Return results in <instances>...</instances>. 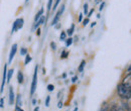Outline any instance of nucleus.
Wrapping results in <instances>:
<instances>
[{
    "label": "nucleus",
    "instance_id": "9",
    "mask_svg": "<svg viewBox=\"0 0 131 111\" xmlns=\"http://www.w3.org/2000/svg\"><path fill=\"white\" fill-rule=\"evenodd\" d=\"M43 22H45V18H43V17H40V18L34 23V25H33V29H36V28H37L40 24H42Z\"/></svg>",
    "mask_w": 131,
    "mask_h": 111
},
{
    "label": "nucleus",
    "instance_id": "22",
    "mask_svg": "<svg viewBox=\"0 0 131 111\" xmlns=\"http://www.w3.org/2000/svg\"><path fill=\"white\" fill-rule=\"evenodd\" d=\"M84 13H85L86 15L88 14V4H87V3L84 5Z\"/></svg>",
    "mask_w": 131,
    "mask_h": 111
},
{
    "label": "nucleus",
    "instance_id": "34",
    "mask_svg": "<svg viewBox=\"0 0 131 111\" xmlns=\"http://www.w3.org/2000/svg\"><path fill=\"white\" fill-rule=\"evenodd\" d=\"M36 34H37L38 36L40 35V29H39V28H37V31H36Z\"/></svg>",
    "mask_w": 131,
    "mask_h": 111
},
{
    "label": "nucleus",
    "instance_id": "28",
    "mask_svg": "<svg viewBox=\"0 0 131 111\" xmlns=\"http://www.w3.org/2000/svg\"><path fill=\"white\" fill-rule=\"evenodd\" d=\"M60 1H61V0H56V2H54V5H53V10H54V9L58 7V5H59Z\"/></svg>",
    "mask_w": 131,
    "mask_h": 111
},
{
    "label": "nucleus",
    "instance_id": "41",
    "mask_svg": "<svg viewBox=\"0 0 131 111\" xmlns=\"http://www.w3.org/2000/svg\"><path fill=\"white\" fill-rule=\"evenodd\" d=\"M25 2H28V0H25Z\"/></svg>",
    "mask_w": 131,
    "mask_h": 111
},
{
    "label": "nucleus",
    "instance_id": "11",
    "mask_svg": "<svg viewBox=\"0 0 131 111\" xmlns=\"http://www.w3.org/2000/svg\"><path fill=\"white\" fill-rule=\"evenodd\" d=\"M42 13H43V8H41L37 13H36V15H35V17H34V22H36L40 17H41V15H42Z\"/></svg>",
    "mask_w": 131,
    "mask_h": 111
},
{
    "label": "nucleus",
    "instance_id": "33",
    "mask_svg": "<svg viewBox=\"0 0 131 111\" xmlns=\"http://www.w3.org/2000/svg\"><path fill=\"white\" fill-rule=\"evenodd\" d=\"M100 111H108V106H105L104 108H102Z\"/></svg>",
    "mask_w": 131,
    "mask_h": 111
},
{
    "label": "nucleus",
    "instance_id": "4",
    "mask_svg": "<svg viewBox=\"0 0 131 111\" xmlns=\"http://www.w3.org/2000/svg\"><path fill=\"white\" fill-rule=\"evenodd\" d=\"M65 11V5H62V8H61V10L56 14L54 16V18H53V20H52V23H51V25H56L57 23H58V21H59V19H60V16L61 14H63V12Z\"/></svg>",
    "mask_w": 131,
    "mask_h": 111
},
{
    "label": "nucleus",
    "instance_id": "24",
    "mask_svg": "<svg viewBox=\"0 0 131 111\" xmlns=\"http://www.w3.org/2000/svg\"><path fill=\"white\" fill-rule=\"evenodd\" d=\"M49 100H50V97H49V96H47V99H46V106H47V107L49 106Z\"/></svg>",
    "mask_w": 131,
    "mask_h": 111
},
{
    "label": "nucleus",
    "instance_id": "15",
    "mask_svg": "<svg viewBox=\"0 0 131 111\" xmlns=\"http://www.w3.org/2000/svg\"><path fill=\"white\" fill-rule=\"evenodd\" d=\"M85 66H86V61H82L81 64H80V66H79V68H78V71H79V72H83Z\"/></svg>",
    "mask_w": 131,
    "mask_h": 111
},
{
    "label": "nucleus",
    "instance_id": "6",
    "mask_svg": "<svg viewBox=\"0 0 131 111\" xmlns=\"http://www.w3.org/2000/svg\"><path fill=\"white\" fill-rule=\"evenodd\" d=\"M6 74H7V65L4 66V71H3V79H2V83H1V89H0V93L3 92L4 90V85H5V81H6Z\"/></svg>",
    "mask_w": 131,
    "mask_h": 111
},
{
    "label": "nucleus",
    "instance_id": "13",
    "mask_svg": "<svg viewBox=\"0 0 131 111\" xmlns=\"http://www.w3.org/2000/svg\"><path fill=\"white\" fill-rule=\"evenodd\" d=\"M74 31H75V25L72 24V25H71V28H69L66 33H67V35H70V36H71V35L74 33Z\"/></svg>",
    "mask_w": 131,
    "mask_h": 111
},
{
    "label": "nucleus",
    "instance_id": "32",
    "mask_svg": "<svg viewBox=\"0 0 131 111\" xmlns=\"http://www.w3.org/2000/svg\"><path fill=\"white\" fill-rule=\"evenodd\" d=\"M104 5H105V3L103 2V3L100 5V8H99V10H102V9H103V7H104Z\"/></svg>",
    "mask_w": 131,
    "mask_h": 111
},
{
    "label": "nucleus",
    "instance_id": "7",
    "mask_svg": "<svg viewBox=\"0 0 131 111\" xmlns=\"http://www.w3.org/2000/svg\"><path fill=\"white\" fill-rule=\"evenodd\" d=\"M15 100V96H14V92H13V89L12 87L9 88V104L10 105H13V102Z\"/></svg>",
    "mask_w": 131,
    "mask_h": 111
},
{
    "label": "nucleus",
    "instance_id": "14",
    "mask_svg": "<svg viewBox=\"0 0 131 111\" xmlns=\"http://www.w3.org/2000/svg\"><path fill=\"white\" fill-rule=\"evenodd\" d=\"M16 105L18 107L22 106V100H21V95H17L16 97Z\"/></svg>",
    "mask_w": 131,
    "mask_h": 111
},
{
    "label": "nucleus",
    "instance_id": "5",
    "mask_svg": "<svg viewBox=\"0 0 131 111\" xmlns=\"http://www.w3.org/2000/svg\"><path fill=\"white\" fill-rule=\"evenodd\" d=\"M16 51H17V44H14V45L12 46V48H11L10 54H9V59H8V63L9 64L12 62V60H13L15 54H16Z\"/></svg>",
    "mask_w": 131,
    "mask_h": 111
},
{
    "label": "nucleus",
    "instance_id": "25",
    "mask_svg": "<svg viewBox=\"0 0 131 111\" xmlns=\"http://www.w3.org/2000/svg\"><path fill=\"white\" fill-rule=\"evenodd\" d=\"M50 47H51V48L54 51L56 48H57V45H56V43H53V42H51L50 43Z\"/></svg>",
    "mask_w": 131,
    "mask_h": 111
},
{
    "label": "nucleus",
    "instance_id": "20",
    "mask_svg": "<svg viewBox=\"0 0 131 111\" xmlns=\"http://www.w3.org/2000/svg\"><path fill=\"white\" fill-rule=\"evenodd\" d=\"M26 54H27V51H26V48H21V51H20V55H21V56H25Z\"/></svg>",
    "mask_w": 131,
    "mask_h": 111
},
{
    "label": "nucleus",
    "instance_id": "19",
    "mask_svg": "<svg viewBox=\"0 0 131 111\" xmlns=\"http://www.w3.org/2000/svg\"><path fill=\"white\" fill-rule=\"evenodd\" d=\"M68 55H69V53L67 51H63L62 52V55H61V59H66L68 57Z\"/></svg>",
    "mask_w": 131,
    "mask_h": 111
},
{
    "label": "nucleus",
    "instance_id": "17",
    "mask_svg": "<svg viewBox=\"0 0 131 111\" xmlns=\"http://www.w3.org/2000/svg\"><path fill=\"white\" fill-rule=\"evenodd\" d=\"M72 44H73V38H72V37L66 39V46H67V47H70Z\"/></svg>",
    "mask_w": 131,
    "mask_h": 111
},
{
    "label": "nucleus",
    "instance_id": "23",
    "mask_svg": "<svg viewBox=\"0 0 131 111\" xmlns=\"http://www.w3.org/2000/svg\"><path fill=\"white\" fill-rule=\"evenodd\" d=\"M109 111H121L120 110V109H119V108H118V107H117V106H112V107H111V108H110V110Z\"/></svg>",
    "mask_w": 131,
    "mask_h": 111
},
{
    "label": "nucleus",
    "instance_id": "29",
    "mask_svg": "<svg viewBox=\"0 0 131 111\" xmlns=\"http://www.w3.org/2000/svg\"><path fill=\"white\" fill-rule=\"evenodd\" d=\"M88 23H89V18H86V19L84 20V23H83V24H84V25H87Z\"/></svg>",
    "mask_w": 131,
    "mask_h": 111
},
{
    "label": "nucleus",
    "instance_id": "31",
    "mask_svg": "<svg viewBox=\"0 0 131 111\" xmlns=\"http://www.w3.org/2000/svg\"><path fill=\"white\" fill-rule=\"evenodd\" d=\"M93 12H94V9H92V10H90V12H89V13L87 14V15H88V17H90V16L92 15V13H93Z\"/></svg>",
    "mask_w": 131,
    "mask_h": 111
},
{
    "label": "nucleus",
    "instance_id": "12",
    "mask_svg": "<svg viewBox=\"0 0 131 111\" xmlns=\"http://www.w3.org/2000/svg\"><path fill=\"white\" fill-rule=\"evenodd\" d=\"M17 81H18L19 84H21V83L23 82V74H22L21 71H19V72L17 73Z\"/></svg>",
    "mask_w": 131,
    "mask_h": 111
},
{
    "label": "nucleus",
    "instance_id": "18",
    "mask_svg": "<svg viewBox=\"0 0 131 111\" xmlns=\"http://www.w3.org/2000/svg\"><path fill=\"white\" fill-rule=\"evenodd\" d=\"M60 38H61V41H66L67 39V33H66V32H62L61 35H60Z\"/></svg>",
    "mask_w": 131,
    "mask_h": 111
},
{
    "label": "nucleus",
    "instance_id": "3",
    "mask_svg": "<svg viewBox=\"0 0 131 111\" xmlns=\"http://www.w3.org/2000/svg\"><path fill=\"white\" fill-rule=\"evenodd\" d=\"M23 22H24L23 18H18V19H16V20L13 22V26H12V32H16V31H18V29L22 28V26H23Z\"/></svg>",
    "mask_w": 131,
    "mask_h": 111
},
{
    "label": "nucleus",
    "instance_id": "27",
    "mask_svg": "<svg viewBox=\"0 0 131 111\" xmlns=\"http://www.w3.org/2000/svg\"><path fill=\"white\" fill-rule=\"evenodd\" d=\"M4 107V100H3V98H1L0 99V108H3Z\"/></svg>",
    "mask_w": 131,
    "mask_h": 111
},
{
    "label": "nucleus",
    "instance_id": "37",
    "mask_svg": "<svg viewBox=\"0 0 131 111\" xmlns=\"http://www.w3.org/2000/svg\"><path fill=\"white\" fill-rule=\"evenodd\" d=\"M33 111H39V107H38V106H37V107H35Z\"/></svg>",
    "mask_w": 131,
    "mask_h": 111
},
{
    "label": "nucleus",
    "instance_id": "21",
    "mask_svg": "<svg viewBox=\"0 0 131 111\" xmlns=\"http://www.w3.org/2000/svg\"><path fill=\"white\" fill-rule=\"evenodd\" d=\"M48 90H49V91H53V90H54V86H53L52 84L48 85Z\"/></svg>",
    "mask_w": 131,
    "mask_h": 111
},
{
    "label": "nucleus",
    "instance_id": "38",
    "mask_svg": "<svg viewBox=\"0 0 131 111\" xmlns=\"http://www.w3.org/2000/svg\"><path fill=\"white\" fill-rule=\"evenodd\" d=\"M95 25H96V22H93V23H92V24H91V27H94V26H95Z\"/></svg>",
    "mask_w": 131,
    "mask_h": 111
},
{
    "label": "nucleus",
    "instance_id": "16",
    "mask_svg": "<svg viewBox=\"0 0 131 111\" xmlns=\"http://www.w3.org/2000/svg\"><path fill=\"white\" fill-rule=\"evenodd\" d=\"M30 61H31V57L26 54V55H25V60H24V65H27Z\"/></svg>",
    "mask_w": 131,
    "mask_h": 111
},
{
    "label": "nucleus",
    "instance_id": "1",
    "mask_svg": "<svg viewBox=\"0 0 131 111\" xmlns=\"http://www.w3.org/2000/svg\"><path fill=\"white\" fill-rule=\"evenodd\" d=\"M118 94L122 99H130L131 97V86L128 85H124V84H120L118 85L117 88Z\"/></svg>",
    "mask_w": 131,
    "mask_h": 111
},
{
    "label": "nucleus",
    "instance_id": "2",
    "mask_svg": "<svg viewBox=\"0 0 131 111\" xmlns=\"http://www.w3.org/2000/svg\"><path fill=\"white\" fill-rule=\"evenodd\" d=\"M37 69L38 67L35 66L34 69V73H33V78H32V83H31V88H30V95L34 94V91L36 89V82H37Z\"/></svg>",
    "mask_w": 131,
    "mask_h": 111
},
{
    "label": "nucleus",
    "instance_id": "36",
    "mask_svg": "<svg viewBox=\"0 0 131 111\" xmlns=\"http://www.w3.org/2000/svg\"><path fill=\"white\" fill-rule=\"evenodd\" d=\"M15 110H16V111H23L21 108H20V107H18V106H16V109H15Z\"/></svg>",
    "mask_w": 131,
    "mask_h": 111
},
{
    "label": "nucleus",
    "instance_id": "35",
    "mask_svg": "<svg viewBox=\"0 0 131 111\" xmlns=\"http://www.w3.org/2000/svg\"><path fill=\"white\" fill-rule=\"evenodd\" d=\"M82 19H83V14L81 13L80 16H79V21H82Z\"/></svg>",
    "mask_w": 131,
    "mask_h": 111
},
{
    "label": "nucleus",
    "instance_id": "39",
    "mask_svg": "<svg viewBox=\"0 0 131 111\" xmlns=\"http://www.w3.org/2000/svg\"><path fill=\"white\" fill-rule=\"evenodd\" d=\"M77 79H78L77 77H74V78H73V80H72V81H73V82H76V81H77Z\"/></svg>",
    "mask_w": 131,
    "mask_h": 111
},
{
    "label": "nucleus",
    "instance_id": "40",
    "mask_svg": "<svg viewBox=\"0 0 131 111\" xmlns=\"http://www.w3.org/2000/svg\"><path fill=\"white\" fill-rule=\"evenodd\" d=\"M74 111H78V108H75V109H74Z\"/></svg>",
    "mask_w": 131,
    "mask_h": 111
},
{
    "label": "nucleus",
    "instance_id": "8",
    "mask_svg": "<svg viewBox=\"0 0 131 111\" xmlns=\"http://www.w3.org/2000/svg\"><path fill=\"white\" fill-rule=\"evenodd\" d=\"M131 74L130 73H128V75L124 78L123 80V82H122V84H124V85H128V86H131Z\"/></svg>",
    "mask_w": 131,
    "mask_h": 111
},
{
    "label": "nucleus",
    "instance_id": "30",
    "mask_svg": "<svg viewBox=\"0 0 131 111\" xmlns=\"http://www.w3.org/2000/svg\"><path fill=\"white\" fill-rule=\"evenodd\" d=\"M58 107H59V108H62V107H63V102H62V101H60V102H59Z\"/></svg>",
    "mask_w": 131,
    "mask_h": 111
},
{
    "label": "nucleus",
    "instance_id": "26",
    "mask_svg": "<svg viewBox=\"0 0 131 111\" xmlns=\"http://www.w3.org/2000/svg\"><path fill=\"white\" fill-rule=\"evenodd\" d=\"M51 4H52V0H49V3H48V10H50Z\"/></svg>",
    "mask_w": 131,
    "mask_h": 111
},
{
    "label": "nucleus",
    "instance_id": "10",
    "mask_svg": "<svg viewBox=\"0 0 131 111\" xmlns=\"http://www.w3.org/2000/svg\"><path fill=\"white\" fill-rule=\"evenodd\" d=\"M13 69L12 70H9V71H7V74H6V81L7 82H10V80H11V77H12V75H13Z\"/></svg>",
    "mask_w": 131,
    "mask_h": 111
}]
</instances>
